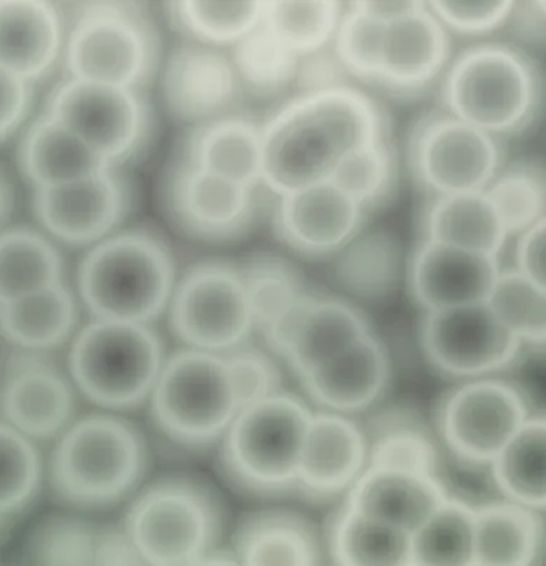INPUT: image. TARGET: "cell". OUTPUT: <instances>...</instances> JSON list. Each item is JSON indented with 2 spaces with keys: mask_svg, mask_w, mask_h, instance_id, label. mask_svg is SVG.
I'll return each mask as SVG.
<instances>
[{
  "mask_svg": "<svg viewBox=\"0 0 546 566\" xmlns=\"http://www.w3.org/2000/svg\"><path fill=\"white\" fill-rule=\"evenodd\" d=\"M333 260L337 285L353 300H387L406 274L407 258L402 242L386 227H366Z\"/></svg>",
  "mask_w": 546,
  "mask_h": 566,
  "instance_id": "d6a6232c",
  "label": "cell"
},
{
  "mask_svg": "<svg viewBox=\"0 0 546 566\" xmlns=\"http://www.w3.org/2000/svg\"><path fill=\"white\" fill-rule=\"evenodd\" d=\"M368 212L332 180L276 197L277 240L307 260H333L366 229Z\"/></svg>",
  "mask_w": 546,
  "mask_h": 566,
  "instance_id": "ffe728a7",
  "label": "cell"
},
{
  "mask_svg": "<svg viewBox=\"0 0 546 566\" xmlns=\"http://www.w3.org/2000/svg\"><path fill=\"white\" fill-rule=\"evenodd\" d=\"M428 8L450 34L485 35L507 27L513 0H437Z\"/></svg>",
  "mask_w": 546,
  "mask_h": 566,
  "instance_id": "f907efd6",
  "label": "cell"
},
{
  "mask_svg": "<svg viewBox=\"0 0 546 566\" xmlns=\"http://www.w3.org/2000/svg\"><path fill=\"white\" fill-rule=\"evenodd\" d=\"M168 356L154 325L91 317L69 345L67 371L81 397L123 413L148 403Z\"/></svg>",
  "mask_w": 546,
  "mask_h": 566,
  "instance_id": "52a82bcc",
  "label": "cell"
},
{
  "mask_svg": "<svg viewBox=\"0 0 546 566\" xmlns=\"http://www.w3.org/2000/svg\"><path fill=\"white\" fill-rule=\"evenodd\" d=\"M534 409L527 389L507 376L454 382L433 416L434 433L460 467L485 472L527 423Z\"/></svg>",
  "mask_w": 546,
  "mask_h": 566,
  "instance_id": "30bf717a",
  "label": "cell"
},
{
  "mask_svg": "<svg viewBox=\"0 0 546 566\" xmlns=\"http://www.w3.org/2000/svg\"><path fill=\"white\" fill-rule=\"evenodd\" d=\"M413 184L429 197L487 189L505 165L503 140L437 108L418 116L407 136Z\"/></svg>",
  "mask_w": 546,
  "mask_h": 566,
  "instance_id": "4fadbf2b",
  "label": "cell"
},
{
  "mask_svg": "<svg viewBox=\"0 0 546 566\" xmlns=\"http://www.w3.org/2000/svg\"><path fill=\"white\" fill-rule=\"evenodd\" d=\"M225 356L229 358L242 406L285 389L280 358L265 345L262 347L251 342Z\"/></svg>",
  "mask_w": 546,
  "mask_h": 566,
  "instance_id": "681fc988",
  "label": "cell"
},
{
  "mask_svg": "<svg viewBox=\"0 0 546 566\" xmlns=\"http://www.w3.org/2000/svg\"><path fill=\"white\" fill-rule=\"evenodd\" d=\"M99 528L73 515H53L35 528L27 555L40 565H94Z\"/></svg>",
  "mask_w": 546,
  "mask_h": 566,
  "instance_id": "c3c4849f",
  "label": "cell"
},
{
  "mask_svg": "<svg viewBox=\"0 0 546 566\" xmlns=\"http://www.w3.org/2000/svg\"><path fill=\"white\" fill-rule=\"evenodd\" d=\"M370 467V444L358 418L316 411L303 447L296 494L313 504L342 502Z\"/></svg>",
  "mask_w": 546,
  "mask_h": 566,
  "instance_id": "7402d4cb",
  "label": "cell"
},
{
  "mask_svg": "<svg viewBox=\"0 0 546 566\" xmlns=\"http://www.w3.org/2000/svg\"><path fill=\"white\" fill-rule=\"evenodd\" d=\"M418 342L429 366L453 382L507 376L528 352L487 302L421 313Z\"/></svg>",
  "mask_w": 546,
  "mask_h": 566,
  "instance_id": "5bb4252c",
  "label": "cell"
},
{
  "mask_svg": "<svg viewBox=\"0 0 546 566\" xmlns=\"http://www.w3.org/2000/svg\"><path fill=\"white\" fill-rule=\"evenodd\" d=\"M350 80V74L347 73L330 44L317 52L301 55L293 93H317V91L343 87V85L353 84Z\"/></svg>",
  "mask_w": 546,
  "mask_h": 566,
  "instance_id": "f5cc1de1",
  "label": "cell"
},
{
  "mask_svg": "<svg viewBox=\"0 0 546 566\" xmlns=\"http://www.w3.org/2000/svg\"><path fill=\"white\" fill-rule=\"evenodd\" d=\"M34 98L35 85L0 65V145L27 128Z\"/></svg>",
  "mask_w": 546,
  "mask_h": 566,
  "instance_id": "816d5d0a",
  "label": "cell"
},
{
  "mask_svg": "<svg viewBox=\"0 0 546 566\" xmlns=\"http://www.w3.org/2000/svg\"><path fill=\"white\" fill-rule=\"evenodd\" d=\"M135 205L133 181L111 168L73 184L33 190L40 230L60 244L91 248L119 231Z\"/></svg>",
  "mask_w": 546,
  "mask_h": 566,
  "instance_id": "e0dca14e",
  "label": "cell"
},
{
  "mask_svg": "<svg viewBox=\"0 0 546 566\" xmlns=\"http://www.w3.org/2000/svg\"><path fill=\"white\" fill-rule=\"evenodd\" d=\"M179 276L169 242L138 227L88 248L75 291L91 317L154 325L168 312Z\"/></svg>",
  "mask_w": 546,
  "mask_h": 566,
  "instance_id": "277c9868",
  "label": "cell"
},
{
  "mask_svg": "<svg viewBox=\"0 0 546 566\" xmlns=\"http://www.w3.org/2000/svg\"><path fill=\"white\" fill-rule=\"evenodd\" d=\"M161 45L145 4L80 3L69 17L65 77L146 91L164 63Z\"/></svg>",
  "mask_w": 546,
  "mask_h": 566,
  "instance_id": "5b68a950",
  "label": "cell"
},
{
  "mask_svg": "<svg viewBox=\"0 0 546 566\" xmlns=\"http://www.w3.org/2000/svg\"><path fill=\"white\" fill-rule=\"evenodd\" d=\"M450 493L442 474L368 467L343 500L360 512L411 534Z\"/></svg>",
  "mask_w": 546,
  "mask_h": 566,
  "instance_id": "484cf974",
  "label": "cell"
},
{
  "mask_svg": "<svg viewBox=\"0 0 546 566\" xmlns=\"http://www.w3.org/2000/svg\"><path fill=\"white\" fill-rule=\"evenodd\" d=\"M487 305L528 352H545L546 290L519 274L502 268Z\"/></svg>",
  "mask_w": 546,
  "mask_h": 566,
  "instance_id": "7bdbcfd3",
  "label": "cell"
},
{
  "mask_svg": "<svg viewBox=\"0 0 546 566\" xmlns=\"http://www.w3.org/2000/svg\"><path fill=\"white\" fill-rule=\"evenodd\" d=\"M371 332L370 318L351 300L311 290L260 336L297 380Z\"/></svg>",
  "mask_w": 546,
  "mask_h": 566,
  "instance_id": "9a60e30c",
  "label": "cell"
},
{
  "mask_svg": "<svg viewBox=\"0 0 546 566\" xmlns=\"http://www.w3.org/2000/svg\"><path fill=\"white\" fill-rule=\"evenodd\" d=\"M346 3L265 2L262 23L293 52L305 55L333 44Z\"/></svg>",
  "mask_w": 546,
  "mask_h": 566,
  "instance_id": "bcb514c9",
  "label": "cell"
},
{
  "mask_svg": "<svg viewBox=\"0 0 546 566\" xmlns=\"http://www.w3.org/2000/svg\"><path fill=\"white\" fill-rule=\"evenodd\" d=\"M545 557V512L502 497L477 504L474 566H537Z\"/></svg>",
  "mask_w": 546,
  "mask_h": 566,
  "instance_id": "1f68e13d",
  "label": "cell"
},
{
  "mask_svg": "<svg viewBox=\"0 0 546 566\" xmlns=\"http://www.w3.org/2000/svg\"><path fill=\"white\" fill-rule=\"evenodd\" d=\"M94 565H141L123 525L99 528Z\"/></svg>",
  "mask_w": 546,
  "mask_h": 566,
  "instance_id": "11a10c76",
  "label": "cell"
},
{
  "mask_svg": "<svg viewBox=\"0 0 546 566\" xmlns=\"http://www.w3.org/2000/svg\"><path fill=\"white\" fill-rule=\"evenodd\" d=\"M546 2L544 0H527L514 2L508 23L514 24L515 32L525 42L545 43Z\"/></svg>",
  "mask_w": 546,
  "mask_h": 566,
  "instance_id": "9f6ffc18",
  "label": "cell"
},
{
  "mask_svg": "<svg viewBox=\"0 0 546 566\" xmlns=\"http://www.w3.org/2000/svg\"><path fill=\"white\" fill-rule=\"evenodd\" d=\"M358 7L384 22H392L421 4V0H358Z\"/></svg>",
  "mask_w": 546,
  "mask_h": 566,
  "instance_id": "6f0895ef",
  "label": "cell"
},
{
  "mask_svg": "<svg viewBox=\"0 0 546 566\" xmlns=\"http://www.w3.org/2000/svg\"><path fill=\"white\" fill-rule=\"evenodd\" d=\"M239 265L258 335L312 290L300 268L277 252H252Z\"/></svg>",
  "mask_w": 546,
  "mask_h": 566,
  "instance_id": "ab89813d",
  "label": "cell"
},
{
  "mask_svg": "<svg viewBox=\"0 0 546 566\" xmlns=\"http://www.w3.org/2000/svg\"><path fill=\"white\" fill-rule=\"evenodd\" d=\"M45 479L40 443L0 418V527L32 507Z\"/></svg>",
  "mask_w": 546,
  "mask_h": 566,
  "instance_id": "60d3db41",
  "label": "cell"
},
{
  "mask_svg": "<svg viewBox=\"0 0 546 566\" xmlns=\"http://www.w3.org/2000/svg\"><path fill=\"white\" fill-rule=\"evenodd\" d=\"M316 411L360 418L381 407L393 381V360L376 331L297 378Z\"/></svg>",
  "mask_w": 546,
  "mask_h": 566,
  "instance_id": "44dd1931",
  "label": "cell"
},
{
  "mask_svg": "<svg viewBox=\"0 0 546 566\" xmlns=\"http://www.w3.org/2000/svg\"><path fill=\"white\" fill-rule=\"evenodd\" d=\"M500 497L546 510V419L535 411L485 470Z\"/></svg>",
  "mask_w": 546,
  "mask_h": 566,
  "instance_id": "8d00e7d4",
  "label": "cell"
},
{
  "mask_svg": "<svg viewBox=\"0 0 546 566\" xmlns=\"http://www.w3.org/2000/svg\"><path fill=\"white\" fill-rule=\"evenodd\" d=\"M386 135L381 105L354 84L293 94L262 120V186L280 197L330 180L353 151Z\"/></svg>",
  "mask_w": 546,
  "mask_h": 566,
  "instance_id": "6da1fadb",
  "label": "cell"
},
{
  "mask_svg": "<svg viewBox=\"0 0 546 566\" xmlns=\"http://www.w3.org/2000/svg\"><path fill=\"white\" fill-rule=\"evenodd\" d=\"M323 544L328 563L342 566H409V534L360 512L346 500L328 515Z\"/></svg>",
  "mask_w": 546,
  "mask_h": 566,
  "instance_id": "836d02e7",
  "label": "cell"
},
{
  "mask_svg": "<svg viewBox=\"0 0 546 566\" xmlns=\"http://www.w3.org/2000/svg\"><path fill=\"white\" fill-rule=\"evenodd\" d=\"M387 22L358 7L346 3L333 49L351 78L378 85Z\"/></svg>",
  "mask_w": 546,
  "mask_h": 566,
  "instance_id": "7dc6e473",
  "label": "cell"
},
{
  "mask_svg": "<svg viewBox=\"0 0 546 566\" xmlns=\"http://www.w3.org/2000/svg\"><path fill=\"white\" fill-rule=\"evenodd\" d=\"M148 406L159 432L193 452L219 447L244 407L225 354L189 347L166 358Z\"/></svg>",
  "mask_w": 546,
  "mask_h": 566,
  "instance_id": "9c48e42d",
  "label": "cell"
},
{
  "mask_svg": "<svg viewBox=\"0 0 546 566\" xmlns=\"http://www.w3.org/2000/svg\"><path fill=\"white\" fill-rule=\"evenodd\" d=\"M0 397H2V374H0Z\"/></svg>",
  "mask_w": 546,
  "mask_h": 566,
  "instance_id": "91938a15",
  "label": "cell"
},
{
  "mask_svg": "<svg viewBox=\"0 0 546 566\" xmlns=\"http://www.w3.org/2000/svg\"><path fill=\"white\" fill-rule=\"evenodd\" d=\"M159 74L166 113L190 128L241 113L248 99L225 49L183 39L164 57Z\"/></svg>",
  "mask_w": 546,
  "mask_h": 566,
  "instance_id": "ac0fdd59",
  "label": "cell"
},
{
  "mask_svg": "<svg viewBox=\"0 0 546 566\" xmlns=\"http://www.w3.org/2000/svg\"><path fill=\"white\" fill-rule=\"evenodd\" d=\"M80 394L53 354L10 352L0 418L34 442L55 441L77 418Z\"/></svg>",
  "mask_w": 546,
  "mask_h": 566,
  "instance_id": "d6986e66",
  "label": "cell"
},
{
  "mask_svg": "<svg viewBox=\"0 0 546 566\" xmlns=\"http://www.w3.org/2000/svg\"><path fill=\"white\" fill-rule=\"evenodd\" d=\"M265 2H176L168 17L177 32L191 42L225 49L260 27Z\"/></svg>",
  "mask_w": 546,
  "mask_h": 566,
  "instance_id": "b9f144b4",
  "label": "cell"
},
{
  "mask_svg": "<svg viewBox=\"0 0 546 566\" xmlns=\"http://www.w3.org/2000/svg\"><path fill=\"white\" fill-rule=\"evenodd\" d=\"M18 209V189L12 174L0 164V231L8 229Z\"/></svg>",
  "mask_w": 546,
  "mask_h": 566,
  "instance_id": "680465c9",
  "label": "cell"
},
{
  "mask_svg": "<svg viewBox=\"0 0 546 566\" xmlns=\"http://www.w3.org/2000/svg\"><path fill=\"white\" fill-rule=\"evenodd\" d=\"M64 281L63 252L43 230L10 226L0 231V306Z\"/></svg>",
  "mask_w": 546,
  "mask_h": 566,
  "instance_id": "d590c367",
  "label": "cell"
},
{
  "mask_svg": "<svg viewBox=\"0 0 546 566\" xmlns=\"http://www.w3.org/2000/svg\"><path fill=\"white\" fill-rule=\"evenodd\" d=\"M502 258L418 239L407 258L409 296L421 313L487 302Z\"/></svg>",
  "mask_w": 546,
  "mask_h": 566,
  "instance_id": "603a6c76",
  "label": "cell"
},
{
  "mask_svg": "<svg viewBox=\"0 0 546 566\" xmlns=\"http://www.w3.org/2000/svg\"><path fill=\"white\" fill-rule=\"evenodd\" d=\"M123 528L141 565L195 566L219 547L224 509L200 480L169 476L130 497Z\"/></svg>",
  "mask_w": 546,
  "mask_h": 566,
  "instance_id": "ba28073f",
  "label": "cell"
},
{
  "mask_svg": "<svg viewBox=\"0 0 546 566\" xmlns=\"http://www.w3.org/2000/svg\"><path fill=\"white\" fill-rule=\"evenodd\" d=\"M477 504L450 493L409 534V566H474Z\"/></svg>",
  "mask_w": 546,
  "mask_h": 566,
  "instance_id": "74e56055",
  "label": "cell"
},
{
  "mask_svg": "<svg viewBox=\"0 0 546 566\" xmlns=\"http://www.w3.org/2000/svg\"><path fill=\"white\" fill-rule=\"evenodd\" d=\"M177 159L222 179L262 186V120L241 113L222 116L186 135Z\"/></svg>",
  "mask_w": 546,
  "mask_h": 566,
  "instance_id": "4316f807",
  "label": "cell"
},
{
  "mask_svg": "<svg viewBox=\"0 0 546 566\" xmlns=\"http://www.w3.org/2000/svg\"><path fill=\"white\" fill-rule=\"evenodd\" d=\"M181 347L229 354L254 342V313L239 262L210 258L179 276L168 312Z\"/></svg>",
  "mask_w": 546,
  "mask_h": 566,
  "instance_id": "7c38bea8",
  "label": "cell"
},
{
  "mask_svg": "<svg viewBox=\"0 0 546 566\" xmlns=\"http://www.w3.org/2000/svg\"><path fill=\"white\" fill-rule=\"evenodd\" d=\"M485 193L512 239L546 219L545 166L539 160H518L505 166Z\"/></svg>",
  "mask_w": 546,
  "mask_h": 566,
  "instance_id": "f6af8a7d",
  "label": "cell"
},
{
  "mask_svg": "<svg viewBox=\"0 0 546 566\" xmlns=\"http://www.w3.org/2000/svg\"><path fill=\"white\" fill-rule=\"evenodd\" d=\"M315 408L290 389L242 407L221 439L227 478L248 494H296L297 473Z\"/></svg>",
  "mask_w": 546,
  "mask_h": 566,
  "instance_id": "8992f818",
  "label": "cell"
},
{
  "mask_svg": "<svg viewBox=\"0 0 546 566\" xmlns=\"http://www.w3.org/2000/svg\"><path fill=\"white\" fill-rule=\"evenodd\" d=\"M69 13L42 0H0V65L30 84L63 64Z\"/></svg>",
  "mask_w": 546,
  "mask_h": 566,
  "instance_id": "d4e9b609",
  "label": "cell"
},
{
  "mask_svg": "<svg viewBox=\"0 0 546 566\" xmlns=\"http://www.w3.org/2000/svg\"><path fill=\"white\" fill-rule=\"evenodd\" d=\"M447 113L500 140L524 134L544 108L543 73L507 42H483L454 55L439 83Z\"/></svg>",
  "mask_w": 546,
  "mask_h": 566,
  "instance_id": "3957f363",
  "label": "cell"
},
{
  "mask_svg": "<svg viewBox=\"0 0 546 566\" xmlns=\"http://www.w3.org/2000/svg\"><path fill=\"white\" fill-rule=\"evenodd\" d=\"M398 156L389 135L353 151L332 176L333 184L368 212L387 205L396 195Z\"/></svg>",
  "mask_w": 546,
  "mask_h": 566,
  "instance_id": "ee69618b",
  "label": "cell"
},
{
  "mask_svg": "<svg viewBox=\"0 0 546 566\" xmlns=\"http://www.w3.org/2000/svg\"><path fill=\"white\" fill-rule=\"evenodd\" d=\"M246 98L275 101L295 88L301 55L261 23L230 49Z\"/></svg>",
  "mask_w": 546,
  "mask_h": 566,
  "instance_id": "f35d334b",
  "label": "cell"
},
{
  "mask_svg": "<svg viewBox=\"0 0 546 566\" xmlns=\"http://www.w3.org/2000/svg\"><path fill=\"white\" fill-rule=\"evenodd\" d=\"M515 270L546 290V219L514 235Z\"/></svg>",
  "mask_w": 546,
  "mask_h": 566,
  "instance_id": "db71d44e",
  "label": "cell"
},
{
  "mask_svg": "<svg viewBox=\"0 0 546 566\" xmlns=\"http://www.w3.org/2000/svg\"><path fill=\"white\" fill-rule=\"evenodd\" d=\"M240 565L316 566L326 563L323 535L305 514L267 509L248 515L234 535Z\"/></svg>",
  "mask_w": 546,
  "mask_h": 566,
  "instance_id": "f1b7e54d",
  "label": "cell"
},
{
  "mask_svg": "<svg viewBox=\"0 0 546 566\" xmlns=\"http://www.w3.org/2000/svg\"><path fill=\"white\" fill-rule=\"evenodd\" d=\"M18 165L33 190L73 184L113 168L45 113L24 128Z\"/></svg>",
  "mask_w": 546,
  "mask_h": 566,
  "instance_id": "4dcf8cb0",
  "label": "cell"
},
{
  "mask_svg": "<svg viewBox=\"0 0 546 566\" xmlns=\"http://www.w3.org/2000/svg\"><path fill=\"white\" fill-rule=\"evenodd\" d=\"M43 113L113 168L138 160L155 135L146 91L65 77L50 93Z\"/></svg>",
  "mask_w": 546,
  "mask_h": 566,
  "instance_id": "8fae6325",
  "label": "cell"
},
{
  "mask_svg": "<svg viewBox=\"0 0 546 566\" xmlns=\"http://www.w3.org/2000/svg\"><path fill=\"white\" fill-rule=\"evenodd\" d=\"M452 59V34L422 2L388 22L377 87L401 98L418 97L441 83Z\"/></svg>",
  "mask_w": 546,
  "mask_h": 566,
  "instance_id": "cb8c5ba5",
  "label": "cell"
},
{
  "mask_svg": "<svg viewBox=\"0 0 546 566\" xmlns=\"http://www.w3.org/2000/svg\"><path fill=\"white\" fill-rule=\"evenodd\" d=\"M77 291L67 281L0 306V340L10 352L53 354L81 327Z\"/></svg>",
  "mask_w": 546,
  "mask_h": 566,
  "instance_id": "83f0119b",
  "label": "cell"
},
{
  "mask_svg": "<svg viewBox=\"0 0 546 566\" xmlns=\"http://www.w3.org/2000/svg\"><path fill=\"white\" fill-rule=\"evenodd\" d=\"M264 187L222 179L177 159L166 177L164 203L177 229L207 244L239 241L260 219Z\"/></svg>",
  "mask_w": 546,
  "mask_h": 566,
  "instance_id": "2e32d148",
  "label": "cell"
},
{
  "mask_svg": "<svg viewBox=\"0 0 546 566\" xmlns=\"http://www.w3.org/2000/svg\"><path fill=\"white\" fill-rule=\"evenodd\" d=\"M149 458L138 424L99 409L75 418L55 439L48 480L55 497L71 509H109L138 492Z\"/></svg>",
  "mask_w": 546,
  "mask_h": 566,
  "instance_id": "7a4b0ae2",
  "label": "cell"
},
{
  "mask_svg": "<svg viewBox=\"0 0 546 566\" xmlns=\"http://www.w3.org/2000/svg\"><path fill=\"white\" fill-rule=\"evenodd\" d=\"M419 239L502 258L510 232L485 190L429 197L418 217Z\"/></svg>",
  "mask_w": 546,
  "mask_h": 566,
  "instance_id": "f546056e",
  "label": "cell"
},
{
  "mask_svg": "<svg viewBox=\"0 0 546 566\" xmlns=\"http://www.w3.org/2000/svg\"><path fill=\"white\" fill-rule=\"evenodd\" d=\"M364 428L370 444V467L442 474L441 443L417 409L378 407Z\"/></svg>",
  "mask_w": 546,
  "mask_h": 566,
  "instance_id": "e575fe53",
  "label": "cell"
}]
</instances>
